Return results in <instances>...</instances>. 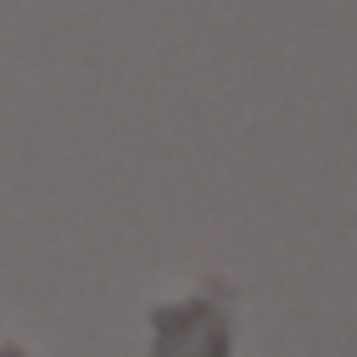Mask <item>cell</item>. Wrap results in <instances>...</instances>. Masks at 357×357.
<instances>
[{
	"label": "cell",
	"mask_w": 357,
	"mask_h": 357,
	"mask_svg": "<svg viewBox=\"0 0 357 357\" xmlns=\"http://www.w3.org/2000/svg\"><path fill=\"white\" fill-rule=\"evenodd\" d=\"M234 351V290L206 279L190 301L151 307V357H229Z\"/></svg>",
	"instance_id": "6da1fadb"
}]
</instances>
